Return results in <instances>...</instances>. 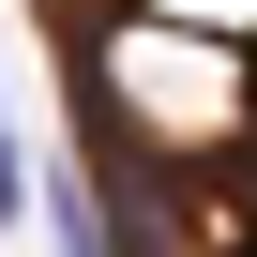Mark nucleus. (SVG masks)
<instances>
[{"label":"nucleus","mask_w":257,"mask_h":257,"mask_svg":"<svg viewBox=\"0 0 257 257\" xmlns=\"http://www.w3.org/2000/svg\"><path fill=\"white\" fill-rule=\"evenodd\" d=\"M31 212V152H16V121H0V227Z\"/></svg>","instance_id":"f257e3e1"}]
</instances>
